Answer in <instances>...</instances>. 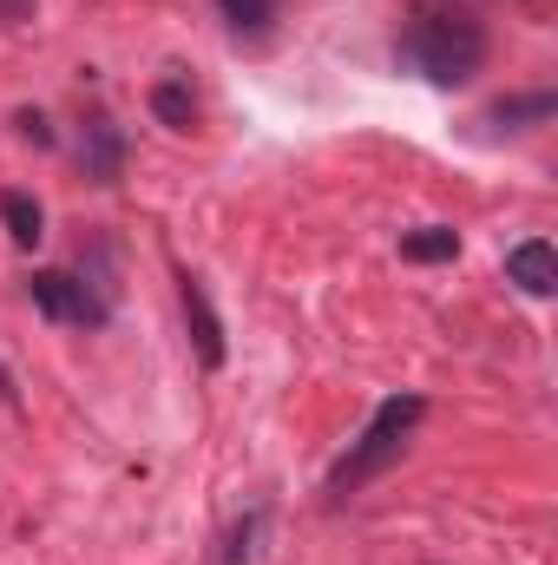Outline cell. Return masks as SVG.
<instances>
[{
    "label": "cell",
    "instance_id": "13",
    "mask_svg": "<svg viewBox=\"0 0 558 565\" xmlns=\"http://www.w3.org/2000/svg\"><path fill=\"white\" fill-rule=\"evenodd\" d=\"M13 126H20V139H33V145H53V126H46L40 113H13Z\"/></svg>",
    "mask_w": 558,
    "mask_h": 565
},
{
    "label": "cell",
    "instance_id": "7",
    "mask_svg": "<svg viewBox=\"0 0 558 565\" xmlns=\"http://www.w3.org/2000/svg\"><path fill=\"white\" fill-rule=\"evenodd\" d=\"M552 113H558L552 93H519V99H500V106L486 113V126H493V132H533V126H546Z\"/></svg>",
    "mask_w": 558,
    "mask_h": 565
},
{
    "label": "cell",
    "instance_id": "5",
    "mask_svg": "<svg viewBox=\"0 0 558 565\" xmlns=\"http://www.w3.org/2000/svg\"><path fill=\"white\" fill-rule=\"evenodd\" d=\"M79 171H86L93 184H119V178H126V132H119L106 113H93L86 132H79Z\"/></svg>",
    "mask_w": 558,
    "mask_h": 565
},
{
    "label": "cell",
    "instance_id": "4",
    "mask_svg": "<svg viewBox=\"0 0 558 565\" xmlns=\"http://www.w3.org/2000/svg\"><path fill=\"white\" fill-rule=\"evenodd\" d=\"M178 302H184V322H191V342H197V362L204 369H224V322H217V309H211V296H204V282L191 277V270H178Z\"/></svg>",
    "mask_w": 558,
    "mask_h": 565
},
{
    "label": "cell",
    "instance_id": "9",
    "mask_svg": "<svg viewBox=\"0 0 558 565\" xmlns=\"http://www.w3.org/2000/svg\"><path fill=\"white\" fill-rule=\"evenodd\" d=\"M401 257L408 264H453L460 257V231L453 224H420V231L401 237Z\"/></svg>",
    "mask_w": 558,
    "mask_h": 565
},
{
    "label": "cell",
    "instance_id": "15",
    "mask_svg": "<svg viewBox=\"0 0 558 565\" xmlns=\"http://www.w3.org/2000/svg\"><path fill=\"white\" fill-rule=\"evenodd\" d=\"M0 408H13V375H7V362H0Z\"/></svg>",
    "mask_w": 558,
    "mask_h": 565
},
{
    "label": "cell",
    "instance_id": "2",
    "mask_svg": "<svg viewBox=\"0 0 558 565\" xmlns=\"http://www.w3.org/2000/svg\"><path fill=\"white\" fill-rule=\"evenodd\" d=\"M427 422V395H388L368 427L348 440V454L329 467V480H322V493H329V507H342V500H355L368 480H382L401 454H408V440H415V427Z\"/></svg>",
    "mask_w": 558,
    "mask_h": 565
},
{
    "label": "cell",
    "instance_id": "6",
    "mask_svg": "<svg viewBox=\"0 0 558 565\" xmlns=\"http://www.w3.org/2000/svg\"><path fill=\"white\" fill-rule=\"evenodd\" d=\"M506 282H519L526 296H552L558 289V250L546 237H526L506 250Z\"/></svg>",
    "mask_w": 558,
    "mask_h": 565
},
{
    "label": "cell",
    "instance_id": "12",
    "mask_svg": "<svg viewBox=\"0 0 558 565\" xmlns=\"http://www.w3.org/2000/svg\"><path fill=\"white\" fill-rule=\"evenodd\" d=\"M217 7H224V20H230L237 40H264L270 20H277V0H217Z\"/></svg>",
    "mask_w": 558,
    "mask_h": 565
},
{
    "label": "cell",
    "instance_id": "14",
    "mask_svg": "<svg viewBox=\"0 0 558 565\" xmlns=\"http://www.w3.org/2000/svg\"><path fill=\"white\" fill-rule=\"evenodd\" d=\"M40 13V0H0V26H26Z\"/></svg>",
    "mask_w": 558,
    "mask_h": 565
},
{
    "label": "cell",
    "instance_id": "11",
    "mask_svg": "<svg viewBox=\"0 0 558 565\" xmlns=\"http://www.w3.org/2000/svg\"><path fill=\"white\" fill-rule=\"evenodd\" d=\"M264 526H270V513H264V507H250V513L224 533V553H217V565H250V559H257V546H264Z\"/></svg>",
    "mask_w": 558,
    "mask_h": 565
},
{
    "label": "cell",
    "instance_id": "1",
    "mask_svg": "<svg viewBox=\"0 0 558 565\" xmlns=\"http://www.w3.org/2000/svg\"><path fill=\"white\" fill-rule=\"evenodd\" d=\"M395 60L408 73H420L427 86L453 93V86H466L486 66V26L473 13H460V7H420L401 26V40H395Z\"/></svg>",
    "mask_w": 558,
    "mask_h": 565
},
{
    "label": "cell",
    "instance_id": "8",
    "mask_svg": "<svg viewBox=\"0 0 558 565\" xmlns=\"http://www.w3.org/2000/svg\"><path fill=\"white\" fill-rule=\"evenodd\" d=\"M0 224H7V237H13L20 250H33V244L46 237V211H40L26 191H0Z\"/></svg>",
    "mask_w": 558,
    "mask_h": 565
},
{
    "label": "cell",
    "instance_id": "10",
    "mask_svg": "<svg viewBox=\"0 0 558 565\" xmlns=\"http://www.w3.org/2000/svg\"><path fill=\"white\" fill-rule=\"evenodd\" d=\"M151 113H158V126L191 132V126H197V93H191L184 79H158V86H151Z\"/></svg>",
    "mask_w": 558,
    "mask_h": 565
},
{
    "label": "cell",
    "instance_id": "3",
    "mask_svg": "<svg viewBox=\"0 0 558 565\" xmlns=\"http://www.w3.org/2000/svg\"><path fill=\"white\" fill-rule=\"evenodd\" d=\"M26 296L46 322H66V329H106L112 322V296L93 289L86 277H73V270H33Z\"/></svg>",
    "mask_w": 558,
    "mask_h": 565
}]
</instances>
